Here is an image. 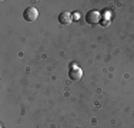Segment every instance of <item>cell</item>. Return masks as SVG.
I'll return each instance as SVG.
<instances>
[{"label": "cell", "mask_w": 134, "mask_h": 128, "mask_svg": "<svg viewBox=\"0 0 134 128\" xmlns=\"http://www.w3.org/2000/svg\"><path fill=\"white\" fill-rule=\"evenodd\" d=\"M37 17H39V11H37L36 7H27L26 10L23 11V19L29 23H31V21H36Z\"/></svg>", "instance_id": "cell-1"}, {"label": "cell", "mask_w": 134, "mask_h": 128, "mask_svg": "<svg viewBox=\"0 0 134 128\" xmlns=\"http://www.w3.org/2000/svg\"><path fill=\"white\" fill-rule=\"evenodd\" d=\"M86 21H87L88 24H98L101 21V14H100V11H97V10H91V11H88L87 14H86Z\"/></svg>", "instance_id": "cell-2"}, {"label": "cell", "mask_w": 134, "mask_h": 128, "mask_svg": "<svg viewBox=\"0 0 134 128\" xmlns=\"http://www.w3.org/2000/svg\"><path fill=\"white\" fill-rule=\"evenodd\" d=\"M69 77H70V80H71V81H79V80L83 77L81 68H80V67H74V66H73L71 70L69 71Z\"/></svg>", "instance_id": "cell-3"}, {"label": "cell", "mask_w": 134, "mask_h": 128, "mask_svg": "<svg viewBox=\"0 0 134 128\" xmlns=\"http://www.w3.org/2000/svg\"><path fill=\"white\" fill-rule=\"evenodd\" d=\"M71 14L70 13H67V11H63V13H60L59 14V23L60 24H63V26H67V24H70L71 23Z\"/></svg>", "instance_id": "cell-4"}, {"label": "cell", "mask_w": 134, "mask_h": 128, "mask_svg": "<svg viewBox=\"0 0 134 128\" xmlns=\"http://www.w3.org/2000/svg\"><path fill=\"white\" fill-rule=\"evenodd\" d=\"M71 19H73V20H80V13H79V11H74V13L71 14Z\"/></svg>", "instance_id": "cell-5"}]
</instances>
